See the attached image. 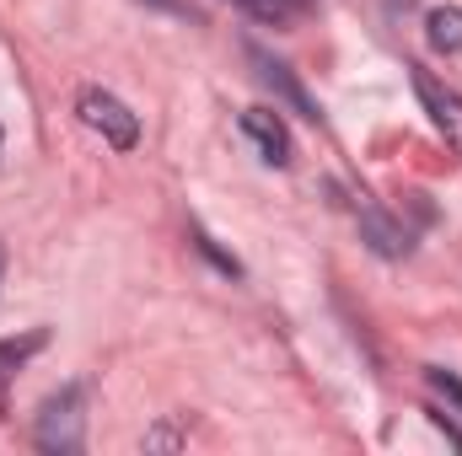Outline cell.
Here are the masks:
<instances>
[{
    "label": "cell",
    "mask_w": 462,
    "mask_h": 456,
    "mask_svg": "<svg viewBox=\"0 0 462 456\" xmlns=\"http://www.w3.org/2000/svg\"><path fill=\"white\" fill-rule=\"evenodd\" d=\"M32 441H38V451H54V456L81 451V446H87V392H81V387H60V392L38 408Z\"/></svg>",
    "instance_id": "obj_1"
},
{
    "label": "cell",
    "mask_w": 462,
    "mask_h": 456,
    "mask_svg": "<svg viewBox=\"0 0 462 456\" xmlns=\"http://www.w3.org/2000/svg\"><path fill=\"white\" fill-rule=\"evenodd\" d=\"M76 114H81V123H87L92 134H103L114 150H134V145H140V118L129 114L114 92H103V87H87V92L76 97Z\"/></svg>",
    "instance_id": "obj_2"
},
{
    "label": "cell",
    "mask_w": 462,
    "mask_h": 456,
    "mask_svg": "<svg viewBox=\"0 0 462 456\" xmlns=\"http://www.w3.org/2000/svg\"><path fill=\"white\" fill-rule=\"evenodd\" d=\"M409 81H414L420 108H425V114H430V123L441 129V140H447V145L462 156V97L447 87V81H436L430 70H420V65H409Z\"/></svg>",
    "instance_id": "obj_3"
},
{
    "label": "cell",
    "mask_w": 462,
    "mask_h": 456,
    "mask_svg": "<svg viewBox=\"0 0 462 456\" xmlns=\"http://www.w3.org/2000/svg\"><path fill=\"white\" fill-rule=\"evenodd\" d=\"M236 129L258 145V156L269 161V167H291V129H285V118L269 114V108H247V114L236 118Z\"/></svg>",
    "instance_id": "obj_4"
},
{
    "label": "cell",
    "mask_w": 462,
    "mask_h": 456,
    "mask_svg": "<svg viewBox=\"0 0 462 456\" xmlns=\"http://www.w3.org/2000/svg\"><path fill=\"white\" fill-rule=\"evenodd\" d=\"M247 59L258 65V81H263V87H274V92H280V97H285V103H291V108H296L301 118H312V123L323 118V114H318V103H312V97H307V92L291 81V70H285V65H274L263 49H247Z\"/></svg>",
    "instance_id": "obj_5"
},
{
    "label": "cell",
    "mask_w": 462,
    "mask_h": 456,
    "mask_svg": "<svg viewBox=\"0 0 462 456\" xmlns=\"http://www.w3.org/2000/svg\"><path fill=\"white\" fill-rule=\"evenodd\" d=\"M360 231H365V242H371L382 258H403V252H409V231L398 226L393 215H382L376 205H360Z\"/></svg>",
    "instance_id": "obj_6"
},
{
    "label": "cell",
    "mask_w": 462,
    "mask_h": 456,
    "mask_svg": "<svg viewBox=\"0 0 462 456\" xmlns=\"http://www.w3.org/2000/svg\"><path fill=\"white\" fill-rule=\"evenodd\" d=\"M43 343H49V328H32V333H22V339H0V408H5V392H11V381H16V370H22Z\"/></svg>",
    "instance_id": "obj_7"
},
{
    "label": "cell",
    "mask_w": 462,
    "mask_h": 456,
    "mask_svg": "<svg viewBox=\"0 0 462 456\" xmlns=\"http://www.w3.org/2000/svg\"><path fill=\"white\" fill-rule=\"evenodd\" d=\"M425 38H430L436 54H457L462 49V11L457 5H436V11H425Z\"/></svg>",
    "instance_id": "obj_8"
},
{
    "label": "cell",
    "mask_w": 462,
    "mask_h": 456,
    "mask_svg": "<svg viewBox=\"0 0 462 456\" xmlns=\"http://www.w3.org/2000/svg\"><path fill=\"white\" fill-rule=\"evenodd\" d=\"M231 5H242V11H247V16H258V22H274V27H285V22L307 16L318 0H231Z\"/></svg>",
    "instance_id": "obj_9"
},
{
    "label": "cell",
    "mask_w": 462,
    "mask_h": 456,
    "mask_svg": "<svg viewBox=\"0 0 462 456\" xmlns=\"http://www.w3.org/2000/svg\"><path fill=\"white\" fill-rule=\"evenodd\" d=\"M425 387L436 392V403H447V414L462 419V376L447 370V365H425Z\"/></svg>",
    "instance_id": "obj_10"
},
{
    "label": "cell",
    "mask_w": 462,
    "mask_h": 456,
    "mask_svg": "<svg viewBox=\"0 0 462 456\" xmlns=\"http://www.w3.org/2000/svg\"><path fill=\"white\" fill-rule=\"evenodd\" d=\"M430 424H436V430H441V435H447L452 446H462V430L452 424V419H447V414H436V408H430Z\"/></svg>",
    "instance_id": "obj_11"
},
{
    "label": "cell",
    "mask_w": 462,
    "mask_h": 456,
    "mask_svg": "<svg viewBox=\"0 0 462 456\" xmlns=\"http://www.w3.org/2000/svg\"><path fill=\"white\" fill-rule=\"evenodd\" d=\"M0 150H5V129H0Z\"/></svg>",
    "instance_id": "obj_12"
},
{
    "label": "cell",
    "mask_w": 462,
    "mask_h": 456,
    "mask_svg": "<svg viewBox=\"0 0 462 456\" xmlns=\"http://www.w3.org/2000/svg\"><path fill=\"white\" fill-rule=\"evenodd\" d=\"M0 274H5V252H0Z\"/></svg>",
    "instance_id": "obj_13"
}]
</instances>
